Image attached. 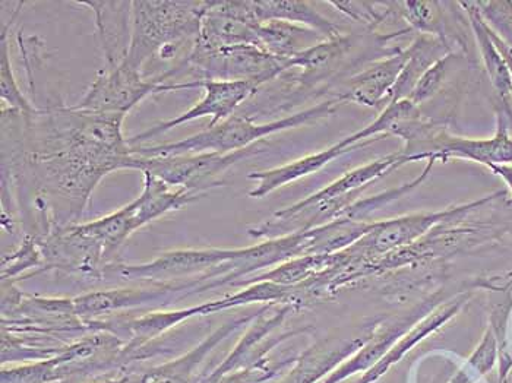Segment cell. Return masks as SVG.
Here are the masks:
<instances>
[{"instance_id": "1", "label": "cell", "mask_w": 512, "mask_h": 383, "mask_svg": "<svg viewBox=\"0 0 512 383\" xmlns=\"http://www.w3.org/2000/svg\"><path fill=\"white\" fill-rule=\"evenodd\" d=\"M22 119L24 129L18 120L2 122L3 139L9 141L3 167L8 174H31L36 199L59 198L68 226L82 217L107 174L132 170L134 153L122 132L125 115L50 104Z\"/></svg>"}, {"instance_id": "2", "label": "cell", "mask_w": 512, "mask_h": 383, "mask_svg": "<svg viewBox=\"0 0 512 383\" xmlns=\"http://www.w3.org/2000/svg\"><path fill=\"white\" fill-rule=\"evenodd\" d=\"M340 104L343 103L334 97L324 103L302 110L296 115L268 123H256L251 116L236 115L235 113L213 128H208L207 131L199 132V134L189 136L182 141L151 145V147L137 145V147H132V153L147 158L201 153H236V151L252 147L255 142L262 141L267 136L330 117L337 112Z\"/></svg>"}, {"instance_id": "3", "label": "cell", "mask_w": 512, "mask_h": 383, "mask_svg": "<svg viewBox=\"0 0 512 383\" xmlns=\"http://www.w3.org/2000/svg\"><path fill=\"white\" fill-rule=\"evenodd\" d=\"M211 2H132L131 40L125 62L142 71L151 56L170 59L197 39Z\"/></svg>"}, {"instance_id": "4", "label": "cell", "mask_w": 512, "mask_h": 383, "mask_svg": "<svg viewBox=\"0 0 512 383\" xmlns=\"http://www.w3.org/2000/svg\"><path fill=\"white\" fill-rule=\"evenodd\" d=\"M498 128L492 138L473 139L451 134L444 126L419 119L398 122L391 135L404 139L403 153L409 163L434 160L448 163L457 160L474 161L483 166L512 164V138L508 132V120L501 112L496 115Z\"/></svg>"}, {"instance_id": "5", "label": "cell", "mask_w": 512, "mask_h": 383, "mask_svg": "<svg viewBox=\"0 0 512 383\" xmlns=\"http://www.w3.org/2000/svg\"><path fill=\"white\" fill-rule=\"evenodd\" d=\"M142 174H144V189L134 202L93 223L84 224V226L75 224L79 233L96 248L104 261L118 252L120 246L135 230L141 229L145 224L167 212L178 211L202 198L185 189L173 191L172 186L167 185L154 174L147 172Z\"/></svg>"}, {"instance_id": "6", "label": "cell", "mask_w": 512, "mask_h": 383, "mask_svg": "<svg viewBox=\"0 0 512 383\" xmlns=\"http://www.w3.org/2000/svg\"><path fill=\"white\" fill-rule=\"evenodd\" d=\"M264 144H255L236 153H201L172 157H139L134 154L132 170L154 174L169 186L204 196L211 189L223 186L227 170L245 158L264 153Z\"/></svg>"}, {"instance_id": "7", "label": "cell", "mask_w": 512, "mask_h": 383, "mask_svg": "<svg viewBox=\"0 0 512 383\" xmlns=\"http://www.w3.org/2000/svg\"><path fill=\"white\" fill-rule=\"evenodd\" d=\"M185 68H189L191 81L251 79L264 85L289 71L290 66L289 59L277 58L256 46L207 50L194 44L186 59L173 69L179 72Z\"/></svg>"}, {"instance_id": "8", "label": "cell", "mask_w": 512, "mask_h": 383, "mask_svg": "<svg viewBox=\"0 0 512 383\" xmlns=\"http://www.w3.org/2000/svg\"><path fill=\"white\" fill-rule=\"evenodd\" d=\"M169 91H178V87L166 84L163 75L144 79L141 71L122 60L118 66L101 69L90 90L74 107L85 112L126 116L145 97Z\"/></svg>"}, {"instance_id": "9", "label": "cell", "mask_w": 512, "mask_h": 383, "mask_svg": "<svg viewBox=\"0 0 512 383\" xmlns=\"http://www.w3.org/2000/svg\"><path fill=\"white\" fill-rule=\"evenodd\" d=\"M180 90H189V88H204V97L199 100L197 106L192 107L183 115L176 116L175 119L166 120L158 123L148 131L142 132L137 136L129 138V145L137 147L141 142L153 139L154 136L166 134L172 129L178 128L183 123L192 122L199 117L211 116L208 128L218 125L223 120L229 119L235 115L237 107L254 96L256 91L262 87L261 82L251 81V79H237V81H224V79H204V81H188L178 84Z\"/></svg>"}, {"instance_id": "10", "label": "cell", "mask_w": 512, "mask_h": 383, "mask_svg": "<svg viewBox=\"0 0 512 383\" xmlns=\"http://www.w3.org/2000/svg\"><path fill=\"white\" fill-rule=\"evenodd\" d=\"M407 59L409 49H400L394 55L372 63L350 79L349 87L338 94V100L341 103H356L371 109L384 110Z\"/></svg>"}, {"instance_id": "11", "label": "cell", "mask_w": 512, "mask_h": 383, "mask_svg": "<svg viewBox=\"0 0 512 383\" xmlns=\"http://www.w3.org/2000/svg\"><path fill=\"white\" fill-rule=\"evenodd\" d=\"M458 5L463 6L464 11L469 15L480 56L485 63L486 72L491 78L493 88L498 94L499 103L502 104V110H498V112L505 116L510 125V122L512 123V75L507 60L493 41L491 28L483 20L474 2H461Z\"/></svg>"}, {"instance_id": "12", "label": "cell", "mask_w": 512, "mask_h": 383, "mask_svg": "<svg viewBox=\"0 0 512 383\" xmlns=\"http://www.w3.org/2000/svg\"><path fill=\"white\" fill-rule=\"evenodd\" d=\"M362 147H349L346 142L341 139L337 144L319 151V153L309 154L299 160L292 161L286 166L276 167V169L262 170V172H252L248 174L249 180H256L258 185L249 192V196L255 199H262L270 193L276 192L277 189L303 179V177L311 176L318 173L319 170L327 167L335 158L350 153V151L359 150Z\"/></svg>"}, {"instance_id": "13", "label": "cell", "mask_w": 512, "mask_h": 383, "mask_svg": "<svg viewBox=\"0 0 512 383\" xmlns=\"http://www.w3.org/2000/svg\"><path fill=\"white\" fill-rule=\"evenodd\" d=\"M406 164H409V161L401 151L400 153L385 155V157L371 161L366 166H360L344 173L340 179L334 180L333 183L325 186L321 191L297 202V205L306 207V205L321 204V202L352 201V198H357L359 193L368 188L371 183L388 176V174L406 166Z\"/></svg>"}, {"instance_id": "14", "label": "cell", "mask_w": 512, "mask_h": 383, "mask_svg": "<svg viewBox=\"0 0 512 383\" xmlns=\"http://www.w3.org/2000/svg\"><path fill=\"white\" fill-rule=\"evenodd\" d=\"M93 11L96 27L99 31L101 50H103L104 68L118 66L125 59L128 49L122 46L126 33H131L132 2H82Z\"/></svg>"}, {"instance_id": "15", "label": "cell", "mask_w": 512, "mask_h": 383, "mask_svg": "<svg viewBox=\"0 0 512 383\" xmlns=\"http://www.w3.org/2000/svg\"><path fill=\"white\" fill-rule=\"evenodd\" d=\"M249 5H251L252 14L258 24L270 21L289 22V24L314 30L325 40H335L343 36L340 27L324 15L319 14L311 2L258 0V2H249Z\"/></svg>"}, {"instance_id": "16", "label": "cell", "mask_w": 512, "mask_h": 383, "mask_svg": "<svg viewBox=\"0 0 512 383\" xmlns=\"http://www.w3.org/2000/svg\"><path fill=\"white\" fill-rule=\"evenodd\" d=\"M409 59L404 65L403 72L395 82L388 98V106L397 101L409 100L410 94L419 79L435 65L438 60L451 55V44L438 37L419 34L409 47Z\"/></svg>"}, {"instance_id": "17", "label": "cell", "mask_w": 512, "mask_h": 383, "mask_svg": "<svg viewBox=\"0 0 512 383\" xmlns=\"http://www.w3.org/2000/svg\"><path fill=\"white\" fill-rule=\"evenodd\" d=\"M180 293L176 286L164 288L158 291L145 290H110L100 291V293H91L87 296L78 297L74 300L77 315L97 316L101 313L110 312V310L122 309V307H131L144 305L147 302H154L157 299H163L166 294Z\"/></svg>"}, {"instance_id": "18", "label": "cell", "mask_w": 512, "mask_h": 383, "mask_svg": "<svg viewBox=\"0 0 512 383\" xmlns=\"http://www.w3.org/2000/svg\"><path fill=\"white\" fill-rule=\"evenodd\" d=\"M22 6H24V2L18 3L14 15H12L11 20L3 27L2 31V41H0V49H2L0 50V56H2V62H0V96H2L3 101L8 103L9 109L17 110L22 115H30V113L36 110V107L22 94L14 71H12L11 56H9V30H11L12 24L17 20L18 15H20Z\"/></svg>"}, {"instance_id": "19", "label": "cell", "mask_w": 512, "mask_h": 383, "mask_svg": "<svg viewBox=\"0 0 512 383\" xmlns=\"http://www.w3.org/2000/svg\"><path fill=\"white\" fill-rule=\"evenodd\" d=\"M397 17L410 25V30L425 36L438 37L450 43L445 34L444 15L439 2H395ZM451 44V43H450Z\"/></svg>"}, {"instance_id": "20", "label": "cell", "mask_w": 512, "mask_h": 383, "mask_svg": "<svg viewBox=\"0 0 512 383\" xmlns=\"http://www.w3.org/2000/svg\"><path fill=\"white\" fill-rule=\"evenodd\" d=\"M350 20L376 28L390 18L397 17L395 2H328Z\"/></svg>"}, {"instance_id": "21", "label": "cell", "mask_w": 512, "mask_h": 383, "mask_svg": "<svg viewBox=\"0 0 512 383\" xmlns=\"http://www.w3.org/2000/svg\"><path fill=\"white\" fill-rule=\"evenodd\" d=\"M486 24L512 50V2H474Z\"/></svg>"}, {"instance_id": "22", "label": "cell", "mask_w": 512, "mask_h": 383, "mask_svg": "<svg viewBox=\"0 0 512 383\" xmlns=\"http://www.w3.org/2000/svg\"><path fill=\"white\" fill-rule=\"evenodd\" d=\"M455 58L454 53L445 56L441 60L435 63L422 78L417 82L416 87L410 94L409 100L413 104L419 107V104L425 103V101L431 100L432 97L436 96L444 85L445 78H447L448 69H450L451 62Z\"/></svg>"}, {"instance_id": "23", "label": "cell", "mask_w": 512, "mask_h": 383, "mask_svg": "<svg viewBox=\"0 0 512 383\" xmlns=\"http://www.w3.org/2000/svg\"><path fill=\"white\" fill-rule=\"evenodd\" d=\"M493 173L498 174L505 183L508 189L512 192V164H499V166H489Z\"/></svg>"}, {"instance_id": "24", "label": "cell", "mask_w": 512, "mask_h": 383, "mask_svg": "<svg viewBox=\"0 0 512 383\" xmlns=\"http://www.w3.org/2000/svg\"><path fill=\"white\" fill-rule=\"evenodd\" d=\"M491 28V27H489ZM491 33L493 37V41H495L496 46H498V49L501 50L502 56H504L505 60H507L508 68H510L511 75H512V50L510 47L507 46V44L504 43L501 39H499L498 36H496L495 33H493V30L491 28Z\"/></svg>"}]
</instances>
